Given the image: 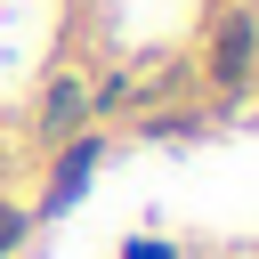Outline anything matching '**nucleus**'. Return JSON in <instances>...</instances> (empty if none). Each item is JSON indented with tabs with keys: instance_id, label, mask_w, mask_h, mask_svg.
<instances>
[{
	"instance_id": "nucleus-3",
	"label": "nucleus",
	"mask_w": 259,
	"mask_h": 259,
	"mask_svg": "<svg viewBox=\"0 0 259 259\" xmlns=\"http://www.w3.org/2000/svg\"><path fill=\"white\" fill-rule=\"evenodd\" d=\"M16 243H24V210H16V202H0V251H16Z\"/></svg>"
},
{
	"instance_id": "nucleus-1",
	"label": "nucleus",
	"mask_w": 259,
	"mask_h": 259,
	"mask_svg": "<svg viewBox=\"0 0 259 259\" xmlns=\"http://www.w3.org/2000/svg\"><path fill=\"white\" fill-rule=\"evenodd\" d=\"M251 57H259V16H227V24H219V57H210V73H219L227 89H243Z\"/></svg>"
},
{
	"instance_id": "nucleus-2",
	"label": "nucleus",
	"mask_w": 259,
	"mask_h": 259,
	"mask_svg": "<svg viewBox=\"0 0 259 259\" xmlns=\"http://www.w3.org/2000/svg\"><path fill=\"white\" fill-rule=\"evenodd\" d=\"M81 113H89V89L65 73V81H49V97H40V138H65V130H81Z\"/></svg>"
}]
</instances>
